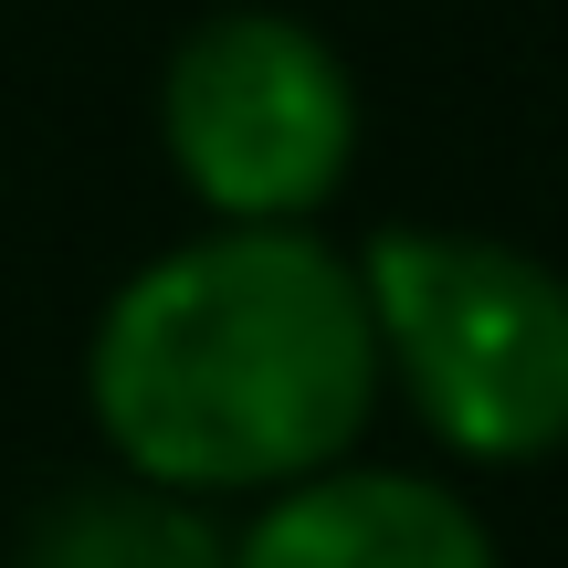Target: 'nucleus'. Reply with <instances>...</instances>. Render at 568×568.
<instances>
[{"label": "nucleus", "instance_id": "3", "mask_svg": "<svg viewBox=\"0 0 568 568\" xmlns=\"http://www.w3.org/2000/svg\"><path fill=\"white\" fill-rule=\"evenodd\" d=\"M159 148L180 190L232 232H316L358 169V74L295 11L232 0L159 63Z\"/></svg>", "mask_w": 568, "mask_h": 568}, {"label": "nucleus", "instance_id": "5", "mask_svg": "<svg viewBox=\"0 0 568 568\" xmlns=\"http://www.w3.org/2000/svg\"><path fill=\"white\" fill-rule=\"evenodd\" d=\"M11 568H232V527L222 506L148 474H74L21 516Z\"/></svg>", "mask_w": 568, "mask_h": 568}, {"label": "nucleus", "instance_id": "2", "mask_svg": "<svg viewBox=\"0 0 568 568\" xmlns=\"http://www.w3.org/2000/svg\"><path fill=\"white\" fill-rule=\"evenodd\" d=\"M347 264L379 337V389L400 379L453 464L568 453V274L548 253L464 222H379Z\"/></svg>", "mask_w": 568, "mask_h": 568}, {"label": "nucleus", "instance_id": "4", "mask_svg": "<svg viewBox=\"0 0 568 568\" xmlns=\"http://www.w3.org/2000/svg\"><path fill=\"white\" fill-rule=\"evenodd\" d=\"M232 568H506L495 527L410 464H326L305 485L253 495L232 527Z\"/></svg>", "mask_w": 568, "mask_h": 568}, {"label": "nucleus", "instance_id": "1", "mask_svg": "<svg viewBox=\"0 0 568 568\" xmlns=\"http://www.w3.org/2000/svg\"><path fill=\"white\" fill-rule=\"evenodd\" d=\"M84 410L105 453L201 506L347 464L379 410V337L358 264L316 232H232L148 253L84 337Z\"/></svg>", "mask_w": 568, "mask_h": 568}]
</instances>
